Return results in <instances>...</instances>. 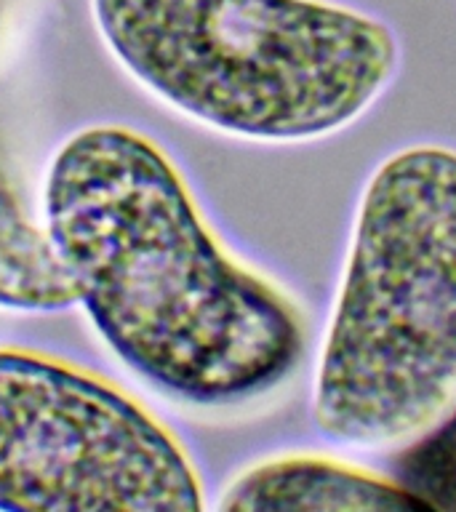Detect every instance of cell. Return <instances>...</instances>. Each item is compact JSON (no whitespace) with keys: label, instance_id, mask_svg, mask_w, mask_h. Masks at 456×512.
I'll return each mask as SVG.
<instances>
[{"label":"cell","instance_id":"6da1fadb","mask_svg":"<svg viewBox=\"0 0 456 512\" xmlns=\"http://www.w3.org/2000/svg\"><path fill=\"white\" fill-rule=\"evenodd\" d=\"M43 219L99 339L155 390L232 406L302 363V312L222 246L150 136L112 123L67 136Z\"/></svg>","mask_w":456,"mask_h":512},{"label":"cell","instance_id":"7a4b0ae2","mask_svg":"<svg viewBox=\"0 0 456 512\" xmlns=\"http://www.w3.org/2000/svg\"><path fill=\"white\" fill-rule=\"evenodd\" d=\"M456 400V150L392 152L360 192L312 379L334 443L390 446Z\"/></svg>","mask_w":456,"mask_h":512},{"label":"cell","instance_id":"3957f363","mask_svg":"<svg viewBox=\"0 0 456 512\" xmlns=\"http://www.w3.org/2000/svg\"><path fill=\"white\" fill-rule=\"evenodd\" d=\"M99 38L155 99L262 144L331 136L400 62L395 32L328 0H91Z\"/></svg>","mask_w":456,"mask_h":512},{"label":"cell","instance_id":"277c9868","mask_svg":"<svg viewBox=\"0 0 456 512\" xmlns=\"http://www.w3.org/2000/svg\"><path fill=\"white\" fill-rule=\"evenodd\" d=\"M182 440L110 379L0 347V510L198 512Z\"/></svg>","mask_w":456,"mask_h":512},{"label":"cell","instance_id":"5b68a950","mask_svg":"<svg viewBox=\"0 0 456 512\" xmlns=\"http://www.w3.org/2000/svg\"><path fill=\"white\" fill-rule=\"evenodd\" d=\"M216 507L256 512L427 510L398 480L323 456H275L251 464L224 486Z\"/></svg>","mask_w":456,"mask_h":512},{"label":"cell","instance_id":"8992f818","mask_svg":"<svg viewBox=\"0 0 456 512\" xmlns=\"http://www.w3.org/2000/svg\"><path fill=\"white\" fill-rule=\"evenodd\" d=\"M78 304L75 286L46 227L24 214L0 171V310L62 312Z\"/></svg>","mask_w":456,"mask_h":512},{"label":"cell","instance_id":"52a82bcc","mask_svg":"<svg viewBox=\"0 0 456 512\" xmlns=\"http://www.w3.org/2000/svg\"><path fill=\"white\" fill-rule=\"evenodd\" d=\"M395 480L427 510H456V406L419 432L398 459Z\"/></svg>","mask_w":456,"mask_h":512}]
</instances>
